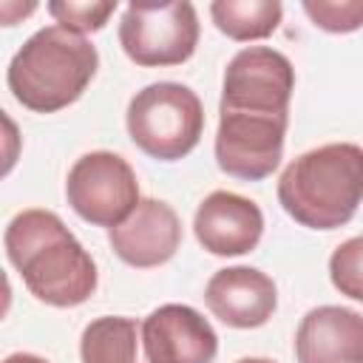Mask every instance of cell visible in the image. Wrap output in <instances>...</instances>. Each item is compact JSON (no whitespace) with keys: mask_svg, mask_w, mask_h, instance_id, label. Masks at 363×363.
<instances>
[{"mask_svg":"<svg viewBox=\"0 0 363 363\" xmlns=\"http://www.w3.org/2000/svg\"><path fill=\"white\" fill-rule=\"evenodd\" d=\"M292 91H295L292 62L269 45H250L241 48L224 71L218 111L289 116Z\"/></svg>","mask_w":363,"mask_h":363,"instance_id":"cell-7","label":"cell"},{"mask_svg":"<svg viewBox=\"0 0 363 363\" xmlns=\"http://www.w3.org/2000/svg\"><path fill=\"white\" fill-rule=\"evenodd\" d=\"M3 247L26 289L48 306H79L96 292V264L51 210L17 213Z\"/></svg>","mask_w":363,"mask_h":363,"instance_id":"cell-1","label":"cell"},{"mask_svg":"<svg viewBox=\"0 0 363 363\" xmlns=\"http://www.w3.org/2000/svg\"><path fill=\"white\" fill-rule=\"evenodd\" d=\"M82 363H147L142 346V323L125 315L94 318L79 340Z\"/></svg>","mask_w":363,"mask_h":363,"instance_id":"cell-14","label":"cell"},{"mask_svg":"<svg viewBox=\"0 0 363 363\" xmlns=\"http://www.w3.org/2000/svg\"><path fill=\"white\" fill-rule=\"evenodd\" d=\"M113 252L136 269H150L170 261L182 244V221L162 199H142L136 210L113 230H108Z\"/></svg>","mask_w":363,"mask_h":363,"instance_id":"cell-10","label":"cell"},{"mask_svg":"<svg viewBox=\"0 0 363 363\" xmlns=\"http://www.w3.org/2000/svg\"><path fill=\"white\" fill-rule=\"evenodd\" d=\"M119 45L142 68L187 62L199 45L193 3H130L119 20Z\"/></svg>","mask_w":363,"mask_h":363,"instance_id":"cell-5","label":"cell"},{"mask_svg":"<svg viewBox=\"0 0 363 363\" xmlns=\"http://www.w3.org/2000/svg\"><path fill=\"white\" fill-rule=\"evenodd\" d=\"M309 20L332 34L357 31L363 26V0H303Z\"/></svg>","mask_w":363,"mask_h":363,"instance_id":"cell-17","label":"cell"},{"mask_svg":"<svg viewBox=\"0 0 363 363\" xmlns=\"http://www.w3.org/2000/svg\"><path fill=\"white\" fill-rule=\"evenodd\" d=\"M116 11V0H91V3H48V14L57 20V26H65L77 34H88V31H99L105 28L108 17Z\"/></svg>","mask_w":363,"mask_h":363,"instance_id":"cell-18","label":"cell"},{"mask_svg":"<svg viewBox=\"0 0 363 363\" xmlns=\"http://www.w3.org/2000/svg\"><path fill=\"white\" fill-rule=\"evenodd\" d=\"M235 363H275V360H269V357H241Z\"/></svg>","mask_w":363,"mask_h":363,"instance_id":"cell-20","label":"cell"},{"mask_svg":"<svg viewBox=\"0 0 363 363\" xmlns=\"http://www.w3.org/2000/svg\"><path fill=\"white\" fill-rule=\"evenodd\" d=\"M125 119L133 145L159 162L184 159L204 133L201 99L182 82L145 85L130 99Z\"/></svg>","mask_w":363,"mask_h":363,"instance_id":"cell-4","label":"cell"},{"mask_svg":"<svg viewBox=\"0 0 363 363\" xmlns=\"http://www.w3.org/2000/svg\"><path fill=\"white\" fill-rule=\"evenodd\" d=\"M147 363H213L218 335L210 320L187 303H164L142 320Z\"/></svg>","mask_w":363,"mask_h":363,"instance_id":"cell-9","label":"cell"},{"mask_svg":"<svg viewBox=\"0 0 363 363\" xmlns=\"http://www.w3.org/2000/svg\"><path fill=\"white\" fill-rule=\"evenodd\" d=\"M204 301L221 323L233 329H255L272 318L278 289L275 281L255 267H224L207 281Z\"/></svg>","mask_w":363,"mask_h":363,"instance_id":"cell-12","label":"cell"},{"mask_svg":"<svg viewBox=\"0 0 363 363\" xmlns=\"http://www.w3.org/2000/svg\"><path fill=\"white\" fill-rule=\"evenodd\" d=\"M278 201L309 230L349 224L363 204V147L332 142L301 153L278 179Z\"/></svg>","mask_w":363,"mask_h":363,"instance_id":"cell-2","label":"cell"},{"mask_svg":"<svg viewBox=\"0 0 363 363\" xmlns=\"http://www.w3.org/2000/svg\"><path fill=\"white\" fill-rule=\"evenodd\" d=\"M289 116L218 111L216 162L227 176L244 182H261L272 176L284 156Z\"/></svg>","mask_w":363,"mask_h":363,"instance_id":"cell-8","label":"cell"},{"mask_svg":"<svg viewBox=\"0 0 363 363\" xmlns=\"http://www.w3.org/2000/svg\"><path fill=\"white\" fill-rule=\"evenodd\" d=\"M71 210L94 227H119L142 201L133 167L111 150H91L74 162L65 182Z\"/></svg>","mask_w":363,"mask_h":363,"instance_id":"cell-6","label":"cell"},{"mask_svg":"<svg viewBox=\"0 0 363 363\" xmlns=\"http://www.w3.org/2000/svg\"><path fill=\"white\" fill-rule=\"evenodd\" d=\"M298 363H363V315L349 306H315L295 332Z\"/></svg>","mask_w":363,"mask_h":363,"instance_id":"cell-13","label":"cell"},{"mask_svg":"<svg viewBox=\"0 0 363 363\" xmlns=\"http://www.w3.org/2000/svg\"><path fill=\"white\" fill-rule=\"evenodd\" d=\"M210 17L221 34L235 43L269 37L284 17L278 0H216L210 3Z\"/></svg>","mask_w":363,"mask_h":363,"instance_id":"cell-15","label":"cell"},{"mask_svg":"<svg viewBox=\"0 0 363 363\" xmlns=\"http://www.w3.org/2000/svg\"><path fill=\"white\" fill-rule=\"evenodd\" d=\"M329 278L335 289L363 303V235L343 241L329 258Z\"/></svg>","mask_w":363,"mask_h":363,"instance_id":"cell-16","label":"cell"},{"mask_svg":"<svg viewBox=\"0 0 363 363\" xmlns=\"http://www.w3.org/2000/svg\"><path fill=\"white\" fill-rule=\"evenodd\" d=\"M193 233L199 244L213 255H244L252 252L264 233V213L255 201L216 190L210 193L193 218Z\"/></svg>","mask_w":363,"mask_h":363,"instance_id":"cell-11","label":"cell"},{"mask_svg":"<svg viewBox=\"0 0 363 363\" xmlns=\"http://www.w3.org/2000/svg\"><path fill=\"white\" fill-rule=\"evenodd\" d=\"M96 68L99 54L85 34L65 26H45L11 57L6 82L23 108L34 113H54L82 96Z\"/></svg>","mask_w":363,"mask_h":363,"instance_id":"cell-3","label":"cell"},{"mask_svg":"<svg viewBox=\"0 0 363 363\" xmlns=\"http://www.w3.org/2000/svg\"><path fill=\"white\" fill-rule=\"evenodd\" d=\"M3 363H48V360L40 357V354H31V352H14V354H9Z\"/></svg>","mask_w":363,"mask_h":363,"instance_id":"cell-19","label":"cell"}]
</instances>
